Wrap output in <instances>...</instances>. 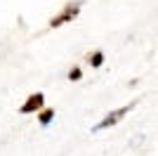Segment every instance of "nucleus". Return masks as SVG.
Instances as JSON below:
<instances>
[{
	"label": "nucleus",
	"mask_w": 158,
	"mask_h": 156,
	"mask_svg": "<svg viewBox=\"0 0 158 156\" xmlns=\"http://www.w3.org/2000/svg\"><path fill=\"white\" fill-rule=\"evenodd\" d=\"M69 78H71V80H78L80 78V69H73V71L69 73Z\"/></svg>",
	"instance_id": "6"
},
{
	"label": "nucleus",
	"mask_w": 158,
	"mask_h": 156,
	"mask_svg": "<svg viewBox=\"0 0 158 156\" xmlns=\"http://www.w3.org/2000/svg\"><path fill=\"white\" fill-rule=\"evenodd\" d=\"M52 116H54V111H43V116H40V123L47 125L50 121H52Z\"/></svg>",
	"instance_id": "5"
},
{
	"label": "nucleus",
	"mask_w": 158,
	"mask_h": 156,
	"mask_svg": "<svg viewBox=\"0 0 158 156\" xmlns=\"http://www.w3.org/2000/svg\"><path fill=\"white\" fill-rule=\"evenodd\" d=\"M78 7H80V5H66V10H64V12L59 14V17H54V19L50 21V24H52V26H61V24H64V21L73 19V17L78 14Z\"/></svg>",
	"instance_id": "2"
},
{
	"label": "nucleus",
	"mask_w": 158,
	"mask_h": 156,
	"mask_svg": "<svg viewBox=\"0 0 158 156\" xmlns=\"http://www.w3.org/2000/svg\"><path fill=\"white\" fill-rule=\"evenodd\" d=\"M102 62H104V54H102V52H94L92 57H90V64L92 66H102Z\"/></svg>",
	"instance_id": "4"
},
{
	"label": "nucleus",
	"mask_w": 158,
	"mask_h": 156,
	"mask_svg": "<svg viewBox=\"0 0 158 156\" xmlns=\"http://www.w3.org/2000/svg\"><path fill=\"white\" fill-rule=\"evenodd\" d=\"M132 109V104H127V106H120V109H116V111H111L109 116L102 121V123H97L92 128V132H99V130H104V128H109V125H113V123H118L120 118H123V114H127V111Z\"/></svg>",
	"instance_id": "1"
},
{
	"label": "nucleus",
	"mask_w": 158,
	"mask_h": 156,
	"mask_svg": "<svg viewBox=\"0 0 158 156\" xmlns=\"http://www.w3.org/2000/svg\"><path fill=\"white\" fill-rule=\"evenodd\" d=\"M40 106H43V95H40V92H35V95H31V97H28V102L21 106V114H31V111L40 109Z\"/></svg>",
	"instance_id": "3"
}]
</instances>
